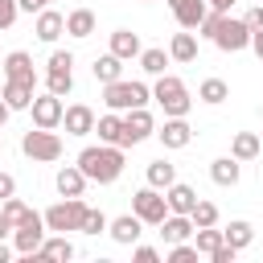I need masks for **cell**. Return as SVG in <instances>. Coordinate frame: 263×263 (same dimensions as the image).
Instances as JSON below:
<instances>
[{
	"mask_svg": "<svg viewBox=\"0 0 263 263\" xmlns=\"http://www.w3.org/2000/svg\"><path fill=\"white\" fill-rule=\"evenodd\" d=\"M82 214H86V201H82V197H66V201H58V205L45 210V226H49L53 234L78 230V226H82Z\"/></svg>",
	"mask_w": 263,
	"mask_h": 263,
	"instance_id": "cell-7",
	"label": "cell"
},
{
	"mask_svg": "<svg viewBox=\"0 0 263 263\" xmlns=\"http://www.w3.org/2000/svg\"><path fill=\"white\" fill-rule=\"evenodd\" d=\"M193 230H197V226H193V218H189V214H168V218L160 222V238H164L168 247H173V242H185Z\"/></svg>",
	"mask_w": 263,
	"mask_h": 263,
	"instance_id": "cell-20",
	"label": "cell"
},
{
	"mask_svg": "<svg viewBox=\"0 0 263 263\" xmlns=\"http://www.w3.org/2000/svg\"><path fill=\"white\" fill-rule=\"evenodd\" d=\"M132 259H136V263H160V251H156V247H136Z\"/></svg>",
	"mask_w": 263,
	"mask_h": 263,
	"instance_id": "cell-42",
	"label": "cell"
},
{
	"mask_svg": "<svg viewBox=\"0 0 263 263\" xmlns=\"http://www.w3.org/2000/svg\"><path fill=\"white\" fill-rule=\"evenodd\" d=\"M0 210H4V218H8V222H12V226H21V222H25V218H29V205H25V201H21V197H16V193H12V197H8V201H0Z\"/></svg>",
	"mask_w": 263,
	"mask_h": 263,
	"instance_id": "cell-37",
	"label": "cell"
},
{
	"mask_svg": "<svg viewBox=\"0 0 263 263\" xmlns=\"http://www.w3.org/2000/svg\"><path fill=\"white\" fill-rule=\"evenodd\" d=\"M123 164L127 160H123V148L119 144H90V148L78 152V168L95 185H115L123 177Z\"/></svg>",
	"mask_w": 263,
	"mask_h": 263,
	"instance_id": "cell-1",
	"label": "cell"
},
{
	"mask_svg": "<svg viewBox=\"0 0 263 263\" xmlns=\"http://www.w3.org/2000/svg\"><path fill=\"white\" fill-rule=\"evenodd\" d=\"M164 197H168V214H193V205H197V193L185 181H173L164 189Z\"/></svg>",
	"mask_w": 263,
	"mask_h": 263,
	"instance_id": "cell-19",
	"label": "cell"
},
{
	"mask_svg": "<svg viewBox=\"0 0 263 263\" xmlns=\"http://www.w3.org/2000/svg\"><path fill=\"white\" fill-rule=\"evenodd\" d=\"M214 45L222 49V53H238V49H247L251 45V29H247V21H238V16H222V25H218V33H214Z\"/></svg>",
	"mask_w": 263,
	"mask_h": 263,
	"instance_id": "cell-8",
	"label": "cell"
},
{
	"mask_svg": "<svg viewBox=\"0 0 263 263\" xmlns=\"http://www.w3.org/2000/svg\"><path fill=\"white\" fill-rule=\"evenodd\" d=\"M8 255H12V251H8V247H4V238H0V263H8Z\"/></svg>",
	"mask_w": 263,
	"mask_h": 263,
	"instance_id": "cell-51",
	"label": "cell"
},
{
	"mask_svg": "<svg viewBox=\"0 0 263 263\" xmlns=\"http://www.w3.org/2000/svg\"><path fill=\"white\" fill-rule=\"evenodd\" d=\"M45 234H49V226H45V214H33V210H29V218H25V222L12 230V247H16L25 259H33V255L41 251Z\"/></svg>",
	"mask_w": 263,
	"mask_h": 263,
	"instance_id": "cell-6",
	"label": "cell"
},
{
	"mask_svg": "<svg viewBox=\"0 0 263 263\" xmlns=\"http://www.w3.org/2000/svg\"><path fill=\"white\" fill-rule=\"evenodd\" d=\"M29 111H33V127H62L66 103H62L58 95H49V90H45V95H37V99H33V107H29Z\"/></svg>",
	"mask_w": 263,
	"mask_h": 263,
	"instance_id": "cell-10",
	"label": "cell"
},
{
	"mask_svg": "<svg viewBox=\"0 0 263 263\" xmlns=\"http://www.w3.org/2000/svg\"><path fill=\"white\" fill-rule=\"evenodd\" d=\"M45 90L58 95V99H66L74 90V74L70 70H45Z\"/></svg>",
	"mask_w": 263,
	"mask_h": 263,
	"instance_id": "cell-33",
	"label": "cell"
},
{
	"mask_svg": "<svg viewBox=\"0 0 263 263\" xmlns=\"http://www.w3.org/2000/svg\"><path fill=\"white\" fill-rule=\"evenodd\" d=\"M251 49H255V58L263 62V33H251Z\"/></svg>",
	"mask_w": 263,
	"mask_h": 263,
	"instance_id": "cell-47",
	"label": "cell"
},
{
	"mask_svg": "<svg viewBox=\"0 0 263 263\" xmlns=\"http://www.w3.org/2000/svg\"><path fill=\"white\" fill-rule=\"evenodd\" d=\"M107 234H111L119 247H136V242H140V234H144V222H140L136 214H119V218L107 226Z\"/></svg>",
	"mask_w": 263,
	"mask_h": 263,
	"instance_id": "cell-16",
	"label": "cell"
},
{
	"mask_svg": "<svg viewBox=\"0 0 263 263\" xmlns=\"http://www.w3.org/2000/svg\"><path fill=\"white\" fill-rule=\"evenodd\" d=\"M12 193H16V177L12 173H0V201H8Z\"/></svg>",
	"mask_w": 263,
	"mask_h": 263,
	"instance_id": "cell-45",
	"label": "cell"
},
{
	"mask_svg": "<svg viewBox=\"0 0 263 263\" xmlns=\"http://www.w3.org/2000/svg\"><path fill=\"white\" fill-rule=\"evenodd\" d=\"M168 8H173V16H177L181 29H201V21L210 12L205 0H168Z\"/></svg>",
	"mask_w": 263,
	"mask_h": 263,
	"instance_id": "cell-13",
	"label": "cell"
},
{
	"mask_svg": "<svg viewBox=\"0 0 263 263\" xmlns=\"http://www.w3.org/2000/svg\"><path fill=\"white\" fill-rule=\"evenodd\" d=\"M49 8V0H21V12H41Z\"/></svg>",
	"mask_w": 263,
	"mask_h": 263,
	"instance_id": "cell-46",
	"label": "cell"
},
{
	"mask_svg": "<svg viewBox=\"0 0 263 263\" xmlns=\"http://www.w3.org/2000/svg\"><path fill=\"white\" fill-rule=\"evenodd\" d=\"M148 99H152V86H144V82H123V78H115V82L103 86V103H107L111 111L148 107Z\"/></svg>",
	"mask_w": 263,
	"mask_h": 263,
	"instance_id": "cell-2",
	"label": "cell"
},
{
	"mask_svg": "<svg viewBox=\"0 0 263 263\" xmlns=\"http://www.w3.org/2000/svg\"><path fill=\"white\" fill-rule=\"evenodd\" d=\"M156 136H160V144H164V148H173V152L193 144V127L185 123V115H168V119H164V127H160Z\"/></svg>",
	"mask_w": 263,
	"mask_h": 263,
	"instance_id": "cell-11",
	"label": "cell"
},
{
	"mask_svg": "<svg viewBox=\"0 0 263 263\" xmlns=\"http://www.w3.org/2000/svg\"><path fill=\"white\" fill-rule=\"evenodd\" d=\"M107 226H111V222H107V214L86 205V214H82V226H78V230H82V234H103Z\"/></svg>",
	"mask_w": 263,
	"mask_h": 263,
	"instance_id": "cell-36",
	"label": "cell"
},
{
	"mask_svg": "<svg viewBox=\"0 0 263 263\" xmlns=\"http://www.w3.org/2000/svg\"><path fill=\"white\" fill-rule=\"evenodd\" d=\"M4 78H16V82H33L37 86V70H33V58L25 53V49H12V53H4Z\"/></svg>",
	"mask_w": 263,
	"mask_h": 263,
	"instance_id": "cell-14",
	"label": "cell"
},
{
	"mask_svg": "<svg viewBox=\"0 0 263 263\" xmlns=\"http://www.w3.org/2000/svg\"><path fill=\"white\" fill-rule=\"evenodd\" d=\"M164 259H168V263H197V247H193V242H173Z\"/></svg>",
	"mask_w": 263,
	"mask_h": 263,
	"instance_id": "cell-38",
	"label": "cell"
},
{
	"mask_svg": "<svg viewBox=\"0 0 263 263\" xmlns=\"http://www.w3.org/2000/svg\"><path fill=\"white\" fill-rule=\"evenodd\" d=\"M242 21H247V29H251V33H263V4H255Z\"/></svg>",
	"mask_w": 263,
	"mask_h": 263,
	"instance_id": "cell-43",
	"label": "cell"
},
{
	"mask_svg": "<svg viewBox=\"0 0 263 263\" xmlns=\"http://www.w3.org/2000/svg\"><path fill=\"white\" fill-rule=\"evenodd\" d=\"M168 62H173V58H168L164 49H144V53H140V70H144V74H152V78H160Z\"/></svg>",
	"mask_w": 263,
	"mask_h": 263,
	"instance_id": "cell-34",
	"label": "cell"
},
{
	"mask_svg": "<svg viewBox=\"0 0 263 263\" xmlns=\"http://www.w3.org/2000/svg\"><path fill=\"white\" fill-rule=\"evenodd\" d=\"M21 12V0H0V29H12Z\"/></svg>",
	"mask_w": 263,
	"mask_h": 263,
	"instance_id": "cell-39",
	"label": "cell"
},
{
	"mask_svg": "<svg viewBox=\"0 0 263 263\" xmlns=\"http://www.w3.org/2000/svg\"><path fill=\"white\" fill-rule=\"evenodd\" d=\"M70 66H74V53H66V49L49 53V70H70Z\"/></svg>",
	"mask_w": 263,
	"mask_h": 263,
	"instance_id": "cell-41",
	"label": "cell"
},
{
	"mask_svg": "<svg viewBox=\"0 0 263 263\" xmlns=\"http://www.w3.org/2000/svg\"><path fill=\"white\" fill-rule=\"evenodd\" d=\"M8 115H12V107H8V103H4V99H0V127H4V123H8Z\"/></svg>",
	"mask_w": 263,
	"mask_h": 263,
	"instance_id": "cell-50",
	"label": "cell"
},
{
	"mask_svg": "<svg viewBox=\"0 0 263 263\" xmlns=\"http://www.w3.org/2000/svg\"><path fill=\"white\" fill-rule=\"evenodd\" d=\"M0 152H4V132H0Z\"/></svg>",
	"mask_w": 263,
	"mask_h": 263,
	"instance_id": "cell-52",
	"label": "cell"
},
{
	"mask_svg": "<svg viewBox=\"0 0 263 263\" xmlns=\"http://www.w3.org/2000/svg\"><path fill=\"white\" fill-rule=\"evenodd\" d=\"M222 242H226V234H222L218 226H197V230H193V247H197V255H214Z\"/></svg>",
	"mask_w": 263,
	"mask_h": 263,
	"instance_id": "cell-28",
	"label": "cell"
},
{
	"mask_svg": "<svg viewBox=\"0 0 263 263\" xmlns=\"http://www.w3.org/2000/svg\"><path fill=\"white\" fill-rule=\"evenodd\" d=\"M148 136H156L152 111H148V107H132V111L123 115V148H136V144H144Z\"/></svg>",
	"mask_w": 263,
	"mask_h": 263,
	"instance_id": "cell-9",
	"label": "cell"
},
{
	"mask_svg": "<svg viewBox=\"0 0 263 263\" xmlns=\"http://www.w3.org/2000/svg\"><path fill=\"white\" fill-rule=\"evenodd\" d=\"M90 74H95V82H115V78H123V58H115V53H103V58H95V66H90Z\"/></svg>",
	"mask_w": 263,
	"mask_h": 263,
	"instance_id": "cell-25",
	"label": "cell"
},
{
	"mask_svg": "<svg viewBox=\"0 0 263 263\" xmlns=\"http://www.w3.org/2000/svg\"><path fill=\"white\" fill-rule=\"evenodd\" d=\"M222 16H226V12H218V8H210V12H205V21H201V37H210V41H214V33H218V25H222Z\"/></svg>",
	"mask_w": 263,
	"mask_h": 263,
	"instance_id": "cell-40",
	"label": "cell"
},
{
	"mask_svg": "<svg viewBox=\"0 0 263 263\" xmlns=\"http://www.w3.org/2000/svg\"><path fill=\"white\" fill-rule=\"evenodd\" d=\"M37 255H41V259H74V242H70L66 234H53V238L41 242Z\"/></svg>",
	"mask_w": 263,
	"mask_h": 263,
	"instance_id": "cell-32",
	"label": "cell"
},
{
	"mask_svg": "<svg viewBox=\"0 0 263 263\" xmlns=\"http://www.w3.org/2000/svg\"><path fill=\"white\" fill-rule=\"evenodd\" d=\"M33 33H37V41L53 45V41L66 33V16H62L58 8H41V12H37V21H33Z\"/></svg>",
	"mask_w": 263,
	"mask_h": 263,
	"instance_id": "cell-12",
	"label": "cell"
},
{
	"mask_svg": "<svg viewBox=\"0 0 263 263\" xmlns=\"http://www.w3.org/2000/svg\"><path fill=\"white\" fill-rule=\"evenodd\" d=\"M66 33H70L74 41H86V37L95 33V12H90V8H74V12H66Z\"/></svg>",
	"mask_w": 263,
	"mask_h": 263,
	"instance_id": "cell-24",
	"label": "cell"
},
{
	"mask_svg": "<svg viewBox=\"0 0 263 263\" xmlns=\"http://www.w3.org/2000/svg\"><path fill=\"white\" fill-rule=\"evenodd\" d=\"M53 185H58L62 197H82V193H86V173H82L78 164H66V168H58Z\"/></svg>",
	"mask_w": 263,
	"mask_h": 263,
	"instance_id": "cell-17",
	"label": "cell"
},
{
	"mask_svg": "<svg viewBox=\"0 0 263 263\" xmlns=\"http://www.w3.org/2000/svg\"><path fill=\"white\" fill-rule=\"evenodd\" d=\"M242 160H234V156H218L214 164H210V177H214V185H222V189H234L238 185V177H242V168H238Z\"/></svg>",
	"mask_w": 263,
	"mask_h": 263,
	"instance_id": "cell-21",
	"label": "cell"
},
{
	"mask_svg": "<svg viewBox=\"0 0 263 263\" xmlns=\"http://www.w3.org/2000/svg\"><path fill=\"white\" fill-rule=\"evenodd\" d=\"M62 127H66V136H90L95 132V111L86 103H74V107H66Z\"/></svg>",
	"mask_w": 263,
	"mask_h": 263,
	"instance_id": "cell-15",
	"label": "cell"
},
{
	"mask_svg": "<svg viewBox=\"0 0 263 263\" xmlns=\"http://www.w3.org/2000/svg\"><path fill=\"white\" fill-rule=\"evenodd\" d=\"M168 58H173V62H193V58H197V37H193L189 29L177 33V37L168 41Z\"/></svg>",
	"mask_w": 263,
	"mask_h": 263,
	"instance_id": "cell-27",
	"label": "cell"
},
{
	"mask_svg": "<svg viewBox=\"0 0 263 263\" xmlns=\"http://www.w3.org/2000/svg\"><path fill=\"white\" fill-rule=\"evenodd\" d=\"M173 181H177V164H168L164 156L148 164V185H152V189H168Z\"/></svg>",
	"mask_w": 263,
	"mask_h": 263,
	"instance_id": "cell-29",
	"label": "cell"
},
{
	"mask_svg": "<svg viewBox=\"0 0 263 263\" xmlns=\"http://www.w3.org/2000/svg\"><path fill=\"white\" fill-rule=\"evenodd\" d=\"M0 99H4L12 111H29L37 95H33V82H16V78H8V82H4V90H0Z\"/></svg>",
	"mask_w": 263,
	"mask_h": 263,
	"instance_id": "cell-18",
	"label": "cell"
},
{
	"mask_svg": "<svg viewBox=\"0 0 263 263\" xmlns=\"http://www.w3.org/2000/svg\"><path fill=\"white\" fill-rule=\"evenodd\" d=\"M205 4H210V8H218V12H230V4H234V0H205Z\"/></svg>",
	"mask_w": 263,
	"mask_h": 263,
	"instance_id": "cell-49",
	"label": "cell"
},
{
	"mask_svg": "<svg viewBox=\"0 0 263 263\" xmlns=\"http://www.w3.org/2000/svg\"><path fill=\"white\" fill-rule=\"evenodd\" d=\"M21 152H25L29 160H41V164L58 160V156H62V136H58V127H29V132L21 136Z\"/></svg>",
	"mask_w": 263,
	"mask_h": 263,
	"instance_id": "cell-3",
	"label": "cell"
},
{
	"mask_svg": "<svg viewBox=\"0 0 263 263\" xmlns=\"http://www.w3.org/2000/svg\"><path fill=\"white\" fill-rule=\"evenodd\" d=\"M234 255H238V247H230V242H222V247H218V251H214L210 259H214V263H234Z\"/></svg>",
	"mask_w": 263,
	"mask_h": 263,
	"instance_id": "cell-44",
	"label": "cell"
},
{
	"mask_svg": "<svg viewBox=\"0 0 263 263\" xmlns=\"http://www.w3.org/2000/svg\"><path fill=\"white\" fill-rule=\"evenodd\" d=\"M0 66H4V53H0Z\"/></svg>",
	"mask_w": 263,
	"mask_h": 263,
	"instance_id": "cell-53",
	"label": "cell"
},
{
	"mask_svg": "<svg viewBox=\"0 0 263 263\" xmlns=\"http://www.w3.org/2000/svg\"><path fill=\"white\" fill-rule=\"evenodd\" d=\"M222 234H226V242H230V247H238V251H242V247H251V238H255V226H251L247 218H234V222H230Z\"/></svg>",
	"mask_w": 263,
	"mask_h": 263,
	"instance_id": "cell-31",
	"label": "cell"
},
{
	"mask_svg": "<svg viewBox=\"0 0 263 263\" xmlns=\"http://www.w3.org/2000/svg\"><path fill=\"white\" fill-rule=\"evenodd\" d=\"M111 53L123 58V62H132V58L144 53V45H140V37H136L132 29H115V33H111Z\"/></svg>",
	"mask_w": 263,
	"mask_h": 263,
	"instance_id": "cell-22",
	"label": "cell"
},
{
	"mask_svg": "<svg viewBox=\"0 0 263 263\" xmlns=\"http://www.w3.org/2000/svg\"><path fill=\"white\" fill-rule=\"evenodd\" d=\"M152 99L164 107V115H189V107H193V99H189V90L177 74H160L156 86H152Z\"/></svg>",
	"mask_w": 263,
	"mask_h": 263,
	"instance_id": "cell-4",
	"label": "cell"
},
{
	"mask_svg": "<svg viewBox=\"0 0 263 263\" xmlns=\"http://www.w3.org/2000/svg\"><path fill=\"white\" fill-rule=\"evenodd\" d=\"M12 230H16V226H12V222H8V218H4V210H0V238H8V234H12Z\"/></svg>",
	"mask_w": 263,
	"mask_h": 263,
	"instance_id": "cell-48",
	"label": "cell"
},
{
	"mask_svg": "<svg viewBox=\"0 0 263 263\" xmlns=\"http://www.w3.org/2000/svg\"><path fill=\"white\" fill-rule=\"evenodd\" d=\"M132 214H136L144 226H160V222L168 218V197H164V189H152V185L136 189V193H132Z\"/></svg>",
	"mask_w": 263,
	"mask_h": 263,
	"instance_id": "cell-5",
	"label": "cell"
},
{
	"mask_svg": "<svg viewBox=\"0 0 263 263\" xmlns=\"http://www.w3.org/2000/svg\"><path fill=\"white\" fill-rule=\"evenodd\" d=\"M189 218H193V226H218V205L197 197V205H193V214H189Z\"/></svg>",
	"mask_w": 263,
	"mask_h": 263,
	"instance_id": "cell-35",
	"label": "cell"
},
{
	"mask_svg": "<svg viewBox=\"0 0 263 263\" xmlns=\"http://www.w3.org/2000/svg\"><path fill=\"white\" fill-rule=\"evenodd\" d=\"M197 99H201V103H210V107H218V103H226V99H230V86H226L222 78H205V82L197 86Z\"/></svg>",
	"mask_w": 263,
	"mask_h": 263,
	"instance_id": "cell-30",
	"label": "cell"
},
{
	"mask_svg": "<svg viewBox=\"0 0 263 263\" xmlns=\"http://www.w3.org/2000/svg\"><path fill=\"white\" fill-rule=\"evenodd\" d=\"M95 132H99V144H119L123 148V119H119V111L99 115L95 119Z\"/></svg>",
	"mask_w": 263,
	"mask_h": 263,
	"instance_id": "cell-23",
	"label": "cell"
},
{
	"mask_svg": "<svg viewBox=\"0 0 263 263\" xmlns=\"http://www.w3.org/2000/svg\"><path fill=\"white\" fill-rule=\"evenodd\" d=\"M259 148H263V140H259L255 132H238V136L230 140V156H234V160H255Z\"/></svg>",
	"mask_w": 263,
	"mask_h": 263,
	"instance_id": "cell-26",
	"label": "cell"
}]
</instances>
